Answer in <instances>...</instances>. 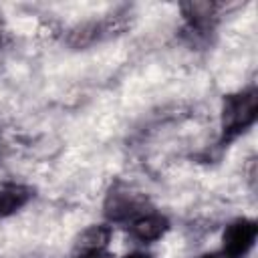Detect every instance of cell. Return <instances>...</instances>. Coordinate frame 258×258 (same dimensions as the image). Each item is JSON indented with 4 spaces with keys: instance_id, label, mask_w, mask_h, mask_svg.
<instances>
[{
    "instance_id": "1",
    "label": "cell",
    "mask_w": 258,
    "mask_h": 258,
    "mask_svg": "<svg viewBox=\"0 0 258 258\" xmlns=\"http://www.w3.org/2000/svg\"><path fill=\"white\" fill-rule=\"evenodd\" d=\"M258 119V91L246 87L230 93L222 101L220 113V147H228L240 135L250 131Z\"/></svg>"
},
{
    "instance_id": "2",
    "label": "cell",
    "mask_w": 258,
    "mask_h": 258,
    "mask_svg": "<svg viewBox=\"0 0 258 258\" xmlns=\"http://www.w3.org/2000/svg\"><path fill=\"white\" fill-rule=\"evenodd\" d=\"M131 18H133L131 8L121 6V8L113 10L111 14H107L105 18L81 22L67 32V44L73 48H87L97 42L115 38L131 26Z\"/></svg>"
},
{
    "instance_id": "3",
    "label": "cell",
    "mask_w": 258,
    "mask_h": 258,
    "mask_svg": "<svg viewBox=\"0 0 258 258\" xmlns=\"http://www.w3.org/2000/svg\"><path fill=\"white\" fill-rule=\"evenodd\" d=\"M220 8H222V4H216V2H187V4H181V14H183L181 36L191 46L208 44L210 36L214 34V30L218 26Z\"/></svg>"
},
{
    "instance_id": "4",
    "label": "cell",
    "mask_w": 258,
    "mask_h": 258,
    "mask_svg": "<svg viewBox=\"0 0 258 258\" xmlns=\"http://www.w3.org/2000/svg\"><path fill=\"white\" fill-rule=\"evenodd\" d=\"M105 216L111 224H127L131 222L135 216H139L141 212L149 210V202L141 196V194H135L131 191L129 187L121 185V183H115L107 198H105Z\"/></svg>"
},
{
    "instance_id": "5",
    "label": "cell",
    "mask_w": 258,
    "mask_h": 258,
    "mask_svg": "<svg viewBox=\"0 0 258 258\" xmlns=\"http://www.w3.org/2000/svg\"><path fill=\"white\" fill-rule=\"evenodd\" d=\"M258 224L252 218H238L230 222L222 234V252L230 258H244L256 242Z\"/></svg>"
},
{
    "instance_id": "6",
    "label": "cell",
    "mask_w": 258,
    "mask_h": 258,
    "mask_svg": "<svg viewBox=\"0 0 258 258\" xmlns=\"http://www.w3.org/2000/svg\"><path fill=\"white\" fill-rule=\"evenodd\" d=\"M125 228L131 234V238H135L137 242L151 244V242L161 240L167 234L169 220L161 212H157L155 208H149V210L141 212L139 216H135L131 222H127Z\"/></svg>"
},
{
    "instance_id": "7",
    "label": "cell",
    "mask_w": 258,
    "mask_h": 258,
    "mask_svg": "<svg viewBox=\"0 0 258 258\" xmlns=\"http://www.w3.org/2000/svg\"><path fill=\"white\" fill-rule=\"evenodd\" d=\"M34 198V189L24 183L6 181L0 183V218H8L20 212Z\"/></svg>"
},
{
    "instance_id": "8",
    "label": "cell",
    "mask_w": 258,
    "mask_h": 258,
    "mask_svg": "<svg viewBox=\"0 0 258 258\" xmlns=\"http://www.w3.org/2000/svg\"><path fill=\"white\" fill-rule=\"evenodd\" d=\"M109 240H111V226L95 224V226H89L79 236L75 250H79V252H107Z\"/></svg>"
},
{
    "instance_id": "9",
    "label": "cell",
    "mask_w": 258,
    "mask_h": 258,
    "mask_svg": "<svg viewBox=\"0 0 258 258\" xmlns=\"http://www.w3.org/2000/svg\"><path fill=\"white\" fill-rule=\"evenodd\" d=\"M73 258H107V252H79V250H75Z\"/></svg>"
},
{
    "instance_id": "10",
    "label": "cell",
    "mask_w": 258,
    "mask_h": 258,
    "mask_svg": "<svg viewBox=\"0 0 258 258\" xmlns=\"http://www.w3.org/2000/svg\"><path fill=\"white\" fill-rule=\"evenodd\" d=\"M198 258H230V256H226V254L220 250V252H208V254H202V256H198Z\"/></svg>"
},
{
    "instance_id": "11",
    "label": "cell",
    "mask_w": 258,
    "mask_h": 258,
    "mask_svg": "<svg viewBox=\"0 0 258 258\" xmlns=\"http://www.w3.org/2000/svg\"><path fill=\"white\" fill-rule=\"evenodd\" d=\"M123 258H153V256L147 254V252H131V254H127V256H123Z\"/></svg>"
},
{
    "instance_id": "12",
    "label": "cell",
    "mask_w": 258,
    "mask_h": 258,
    "mask_svg": "<svg viewBox=\"0 0 258 258\" xmlns=\"http://www.w3.org/2000/svg\"><path fill=\"white\" fill-rule=\"evenodd\" d=\"M0 40H2V22H0Z\"/></svg>"
}]
</instances>
